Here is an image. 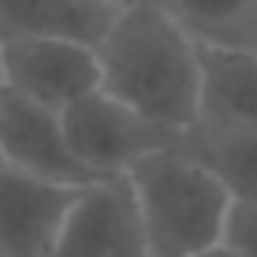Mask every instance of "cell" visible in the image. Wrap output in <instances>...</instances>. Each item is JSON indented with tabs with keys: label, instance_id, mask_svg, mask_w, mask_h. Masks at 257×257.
Instances as JSON below:
<instances>
[{
	"label": "cell",
	"instance_id": "cell-10",
	"mask_svg": "<svg viewBox=\"0 0 257 257\" xmlns=\"http://www.w3.org/2000/svg\"><path fill=\"white\" fill-rule=\"evenodd\" d=\"M179 149L205 168L235 205H257V131L190 127L179 135Z\"/></svg>",
	"mask_w": 257,
	"mask_h": 257
},
{
	"label": "cell",
	"instance_id": "cell-14",
	"mask_svg": "<svg viewBox=\"0 0 257 257\" xmlns=\"http://www.w3.org/2000/svg\"><path fill=\"white\" fill-rule=\"evenodd\" d=\"M198 257H235V250L227 242H220V246H212V250H205V253H198Z\"/></svg>",
	"mask_w": 257,
	"mask_h": 257
},
{
	"label": "cell",
	"instance_id": "cell-12",
	"mask_svg": "<svg viewBox=\"0 0 257 257\" xmlns=\"http://www.w3.org/2000/svg\"><path fill=\"white\" fill-rule=\"evenodd\" d=\"M227 246L235 257H257V205H235L227 224Z\"/></svg>",
	"mask_w": 257,
	"mask_h": 257
},
{
	"label": "cell",
	"instance_id": "cell-2",
	"mask_svg": "<svg viewBox=\"0 0 257 257\" xmlns=\"http://www.w3.org/2000/svg\"><path fill=\"white\" fill-rule=\"evenodd\" d=\"M123 179L149 257H198L227 238L235 201L179 142L149 153Z\"/></svg>",
	"mask_w": 257,
	"mask_h": 257
},
{
	"label": "cell",
	"instance_id": "cell-16",
	"mask_svg": "<svg viewBox=\"0 0 257 257\" xmlns=\"http://www.w3.org/2000/svg\"><path fill=\"white\" fill-rule=\"evenodd\" d=\"M0 164H4V161H0Z\"/></svg>",
	"mask_w": 257,
	"mask_h": 257
},
{
	"label": "cell",
	"instance_id": "cell-5",
	"mask_svg": "<svg viewBox=\"0 0 257 257\" xmlns=\"http://www.w3.org/2000/svg\"><path fill=\"white\" fill-rule=\"evenodd\" d=\"M0 161L64 187H90L97 175L75 157L64 131V116L26 97L0 90Z\"/></svg>",
	"mask_w": 257,
	"mask_h": 257
},
{
	"label": "cell",
	"instance_id": "cell-4",
	"mask_svg": "<svg viewBox=\"0 0 257 257\" xmlns=\"http://www.w3.org/2000/svg\"><path fill=\"white\" fill-rule=\"evenodd\" d=\"M0 90H12L41 108L67 112L86 93L101 90L97 52L71 38H4Z\"/></svg>",
	"mask_w": 257,
	"mask_h": 257
},
{
	"label": "cell",
	"instance_id": "cell-13",
	"mask_svg": "<svg viewBox=\"0 0 257 257\" xmlns=\"http://www.w3.org/2000/svg\"><path fill=\"white\" fill-rule=\"evenodd\" d=\"M231 45H242V49H250L253 56H257V0L250 4L246 19L238 23V30H235V38H231Z\"/></svg>",
	"mask_w": 257,
	"mask_h": 257
},
{
	"label": "cell",
	"instance_id": "cell-15",
	"mask_svg": "<svg viewBox=\"0 0 257 257\" xmlns=\"http://www.w3.org/2000/svg\"><path fill=\"white\" fill-rule=\"evenodd\" d=\"M116 4H135V0H116Z\"/></svg>",
	"mask_w": 257,
	"mask_h": 257
},
{
	"label": "cell",
	"instance_id": "cell-3",
	"mask_svg": "<svg viewBox=\"0 0 257 257\" xmlns=\"http://www.w3.org/2000/svg\"><path fill=\"white\" fill-rule=\"evenodd\" d=\"M60 116H64V131H67V142L75 149V157L90 168L97 179L127 175L149 153H161V149L179 142V135L149 123L146 116H138L135 108L119 104L104 90L86 93L82 101H75Z\"/></svg>",
	"mask_w": 257,
	"mask_h": 257
},
{
	"label": "cell",
	"instance_id": "cell-6",
	"mask_svg": "<svg viewBox=\"0 0 257 257\" xmlns=\"http://www.w3.org/2000/svg\"><path fill=\"white\" fill-rule=\"evenodd\" d=\"M82 187L0 164V257H49Z\"/></svg>",
	"mask_w": 257,
	"mask_h": 257
},
{
	"label": "cell",
	"instance_id": "cell-9",
	"mask_svg": "<svg viewBox=\"0 0 257 257\" xmlns=\"http://www.w3.org/2000/svg\"><path fill=\"white\" fill-rule=\"evenodd\" d=\"M123 4L116 0H0L4 38H71L97 45Z\"/></svg>",
	"mask_w": 257,
	"mask_h": 257
},
{
	"label": "cell",
	"instance_id": "cell-1",
	"mask_svg": "<svg viewBox=\"0 0 257 257\" xmlns=\"http://www.w3.org/2000/svg\"><path fill=\"white\" fill-rule=\"evenodd\" d=\"M101 90L149 123L183 135L198 116V38H190L153 0L116 12L93 45Z\"/></svg>",
	"mask_w": 257,
	"mask_h": 257
},
{
	"label": "cell",
	"instance_id": "cell-8",
	"mask_svg": "<svg viewBox=\"0 0 257 257\" xmlns=\"http://www.w3.org/2000/svg\"><path fill=\"white\" fill-rule=\"evenodd\" d=\"M194 127L257 131V56L231 41H198Z\"/></svg>",
	"mask_w": 257,
	"mask_h": 257
},
{
	"label": "cell",
	"instance_id": "cell-7",
	"mask_svg": "<svg viewBox=\"0 0 257 257\" xmlns=\"http://www.w3.org/2000/svg\"><path fill=\"white\" fill-rule=\"evenodd\" d=\"M49 257H149L123 175L82 187Z\"/></svg>",
	"mask_w": 257,
	"mask_h": 257
},
{
	"label": "cell",
	"instance_id": "cell-11",
	"mask_svg": "<svg viewBox=\"0 0 257 257\" xmlns=\"http://www.w3.org/2000/svg\"><path fill=\"white\" fill-rule=\"evenodd\" d=\"M198 41H231L253 0H153Z\"/></svg>",
	"mask_w": 257,
	"mask_h": 257
}]
</instances>
